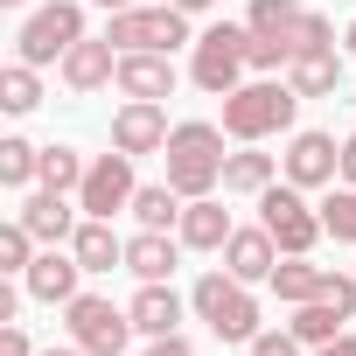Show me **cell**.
I'll list each match as a JSON object with an SVG mask.
<instances>
[{
	"label": "cell",
	"mask_w": 356,
	"mask_h": 356,
	"mask_svg": "<svg viewBox=\"0 0 356 356\" xmlns=\"http://www.w3.org/2000/svg\"><path fill=\"white\" fill-rule=\"evenodd\" d=\"M293 112H300V91L286 77H252V84H238L224 98V133L238 147H259L273 133H293Z\"/></svg>",
	"instance_id": "cell-2"
},
{
	"label": "cell",
	"mask_w": 356,
	"mask_h": 356,
	"mask_svg": "<svg viewBox=\"0 0 356 356\" xmlns=\"http://www.w3.org/2000/svg\"><path fill=\"white\" fill-rule=\"evenodd\" d=\"M182 210H189V196L175 189V182H140V196H133V224L140 231H175Z\"/></svg>",
	"instance_id": "cell-24"
},
{
	"label": "cell",
	"mask_w": 356,
	"mask_h": 356,
	"mask_svg": "<svg viewBox=\"0 0 356 356\" xmlns=\"http://www.w3.org/2000/svg\"><path fill=\"white\" fill-rule=\"evenodd\" d=\"M0 356H35V342H29V328H22V321L0 328Z\"/></svg>",
	"instance_id": "cell-33"
},
{
	"label": "cell",
	"mask_w": 356,
	"mask_h": 356,
	"mask_svg": "<svg viewBox=\"0 0 356 356\" xmlns=\"http://www.w3.org/2000/svg\"><path fill=\"white\" fill-rule=\"evenodd\" d=\"M35 231L15 217V224H0V273H8V280H29V266H35Z\"/></svg>",
	"instance_id": "cell-28"
},
{
	"label": "cell",
	"mask_w": 356,
	"mask_h": 356,
	"mask_svg": "<svg viewBox=\"0 0 356 356\" xmlns=\"http://www.w3.org/2000/svg\"><path fill=\"white\" fill-rule=\"evenodd\" d=\"M231 231H238V224H231V210H224L217 196H196V203L182 210V224H175V238H182L189 252H224Z\"/></svg>",
	"instance_id": "cell-19"
},
{
	"label": "cell",
	"mask_w": 356,
	"mask_h": 356,
	"mask_svg": "<svg viewBox=\"0 0 356 356\" xmlns=\"http://www.w3.org/2000/svg\"><path fill=\"white\" fill-rule=\"evenodd\" d=\"M300 8H307V0H252L245 29H252V35H286V29L300 22Z\"/></svg>",
	"instance_id": "cell-30"
},
{
	"label": "cell",
	"mask_w": 356,
	"mask_h": 356,
	"mask_svg": "<svg viewBox=\"0 0 356 356\" xmlns=\"http://www.w3.org/2000/svg\"><path fill=\"white\" fill-rule=\"evenodd\" d=\"M70 252H77L84 273H119V266H126V238L112 231V217H84L77 238H70Z\"/></svg>",
	"instance_id": "cell-20"
},
{
	"label": "cell",
	"mask_w": 356,
	"mask_h": 356,
	"mask_svg": "<svg viewBox=\"0 0 356 356\" xmlns=\"http://www.w3.org/2000/svg\"><path fill=\"white\" fill-rule=\"evenodd\" d=\"M280 259H286V252H280V238H273L266 224H238V231H231V245H224V273H231V280H245V286H266Z\"/></svg>",
	"instance_id": "cell-13"
},
{
	"label": "cell",
	"mask_w": 356,
	"mask_h": 356,
	"mask_svg": "<svg viewBox=\"0 0 356 356\" xmlns=\"http://www.w3.org/2000/svg\"><path fill=\"white\" fill-rule=\"evenodd\" d=\"M77 280H84V266H77V252H70V245H42V252H35V266H29V280H22V286H29V293H35V300H49V307H70V300H77V293H84V286H77Z\"/></svg>",
	"instance_id": "cell-14"
},
{
	"label": "cell",
	"mask_w": 356,
	"mask_h": 356,
	"mask_svg": "<svg viewBox=\"0 0 356 356\" xmlns=\"http://www.w3.org/2000/svg\"><path fill=\"white\" fill-rule=\"evenodd\" d=\"M286 42H293V56H307V49H328V42H335V29H328V15L300 8V22L286 29Z\"/></svg>",
	"instance_id": "cell-31"
},
{
	"label": "cell",
	"mask_w": 356,
	"mask_h": 356,
	"mask_svg": "<svg viewBox=\"0 0 356 356\" xmlns=\"http://www.w3.org/2000/svg\"><path fill=\"white\" fill-rule=\"evenodd\" d=\"M63 328H70V342L84 349V356H126L133 349V307H119V300H105V293H77L70 307H63Z\"/></svg>",
	"instance_id": "cell-5"
},
{
	"label": "cell",
	"mask_w": 356,
	"mask_h": 356,
	"mask_svg": "<svg viewBox=\"0 0 356 356\" xmlns=\"http://www.w3.org/2000/svg\"><path fill=\"white\" fill-rule=\"evenodd\" d=\"M224 126H210V119H182L168 133V147H161V161H168V182L182 189L189 203L196 196H217L224 189Z\"/></svg>",
	"instance_id": "cell-1"
},
{
	"label": "cell",
	"mask_w": 356,
	"mask_h": 356,
	"mask_svg": "<svg viewBox=\"0 0 356 356\" xmlns=\"http://www.w3.org/2000/svg\"><path fill=\"white\" fill-rule=\"evenodd\" d=\"M342 70H349V63H342V56H335V42H328V49L293 56V63H286V84H293L300 98H328V91H342Z\"/></svg>",
	"instance_id": "cell-22"
},
{
	"label": "cell",
	"mask_w": 356,
	"mask_h": 356,
	"mask_svg": "<svg viewBox=\"0 0 356 356\" xmlns=\"http://www.w3.org/2000/svg\"><path fill=\"white\" fill-rule=\"evenodd\" d=\"M35 175H42V147H29L22 133L0 140V182L8 189H35Z\"/></svg>",
	"instance_id": "cell-27"
},
{
	"label": "cell",
	"mask_w": 356,
	"mask_h": 356,
	"mask_svg": "<svg viewBox=\"0 0 356 356\" xmlns=\"http://www.w3.org/2000/svg\"><path fill=\"white\" fill-rule=\"evenodd\" d=\"M245 70H252V29H245V22H217V29H203V35L189 42V77H196V91L231 98V91L245 84Z\"/></svg>",
	"instance_id": "cell-3"
},
{
	"label": "cell",
	"mask_w": 356,
	"mask_h": 356,
	"mask_svg": "<svg viewBox=\"0 0 356 356\" xmlns=\"http://www.w3.org/2000/svg\"><path fill=\"white\" fill-rule=\"evenodd\" d=\"M42 356H84V349H77V342H70V349H42Z\"/></svg>",
	"instance_id": "cell-40"
},
{
	"label": "cell",
	"mask_w": 356,
	"mask_h": 356,
	"mask_svg": "<svg viewBox=\"0 0 356 356\" xmlns=\"http://www.w3.org/2000/svg\"><path fill=\"white\" fill-rule=\"evenodd\" d=\"M321 231H328L335 245H356V189H349V182H335V189L321 196Z\"/></svg>",
	"instance_id": "cell-29"
},
{
	"label": "cell",
	"mask_w": 356,
	"mask_h": 356,
	"mask_svg": "<svg viewBox=\"0 0 356 356\" xmlns=\"http://www.w3.org/2000/svg\"><path fill=\"white\" fill-rule=\"evenodd\" d=\"M280 175L293 189H335L342 182V140L335 133H293L280 154Z\"/></svg>",
	"instance_id": "cell-10"
},
{
	"label": "cell",
	"mask_w": 356,
	"mask_h": 356,
	"mask_svg": "<svg viewBox=\"0 0 356 356\" xmlns=\"http://www.w3.org/2000/svg\"><path fill=\"white\" fill-rule=\"evenodd\" d=\"M91 8H105V15H126V8H147V0H91Z\"/></svg>",
	"instance_id": "cell-37"
},
{
	"label": "cell",
	"mask_w": 356,
	"mask_h": 356,
	"mask_svg": "<svg viewBox=\"0 0 356 356\" xmlns=\"http://www.w3.org/2000/svg\"><path fill=\"white\" fill-rule=\"evenodd\" d=\"M189 307H196V321H210L217 342H252V335H259V300H252V286L231 280V273H203L196 293H189Z\"/></svg>",
	"instance_id": "cell-4"
},
{
	"label": "cell",
	"mask_w": 356,
	"mask_h": 356,
	"mask_svg": "<svg viewBox=\"0 0 356 356\" xmlns=\"http://www.w3.org/2000/svg\"><path fill=\"white\" fill-rule=\"evenodd\" d=\"M119 49H154V56H175L182 42H196L189 35V15L175 8V0H147V8H126V15H112V29H105Z\"/></svg>",
	"instance_id": "cell-8"
},
{
	"label": "cell",
	"mask_w": 356,
	"mask_h": 356,
	"mask_svg": "<svg viewBox=\"0 0 356 356\" xmlns=\"http://www.w3.org/2000/svg\"><path fill=\"white\" fill-rule=\"evenodd\" d=\"M15 217H22V224H29L42 245H70V238H77V224H84V210H77L63 189H29Z\"/></svg>",
	"instance_id": "cell-15"
},
{
	"label": "cell",
	"mask_w": 356,
	"mask_h": 356,
	"mask_svg": "<svg viewBox=\"0 0 356 356\" xmlns=\"http://www.w3.org/2000/svg\"><path fill=\"white\" fill-rule=\"evenodd\" d=\"M168 133H175V126H168L161 98H126V105L112 112V147H119V154H133V161H140V154H161V147H168Z\"/></svg>",
	"instance_id": "cell-11"
},
{
	"label": "cell",
	"mask_w": 356,
	"mask_h": 356,
	"mask_svg": "<svg viewBox=\"0 0 356 356\" xmlns=\"http://www.w3.org/2000/svg\"><path fill=\"white\" fill-rule=\"evenodd\" d=\"M259 224L280 238V252L286 259H307L328 231H321V203H307V189H293V182H273L266 196H259Z\"/></svg>",
	"instance_id": "cell-7"
},
{
	"label": "cell",
	"mask_w": 356,
	"mask_h": 356,
	"mask_svg": "<svg viewBox=\"0 0 356 356\" xmlns=\"http://www.w3.org/2000/svg\"><path fill=\"white\" fill-rule=\"evenodd\" d=\"M119 91H126V98H175V56L119 49Z\"/></svg>",
	"instance_id": "cell-17"
},
{
	"label": "cell",
	"mask_w": 356,
	"mask_h": 356,
	"mask_svg": "<svg viewBox=\"0 0 356 356\" xmlns=\"http://www.w3.org/2000/svg\"><path fill=\"white\" fill-rule=\"evenodd\" d=\"M77 42H84V0H49V8H35V15L22 22L15 56L35 63V70H49V63H63Z\"/></svg>",
	"instance_id": "cell-6"
},
{
	"label": "cell",
	"mask_w": 356,
	"mask_h": 356,
	"mask_svg": "<svg viewBox=\"0 0 356 356\" xmlns=\"http://www.w3.org/2000/svg\"><path fill=\"white\" fill-rule=\"evenodd\" d=\"M182 238L175 231H133L126 238V273L133 280H175V266H182Z\"/></svg>",
	"instance_id": "cell-16"
},
{
	"label": "cell",
	"mask_w": 356,
	"mask_h": 356,
	"mask_svg": "<svg viewBox=\"0 0 356 356\" xmlns=\"http://www.w3.org/2000/svg\"><path fill=\"white\" fill-rule=\"evenodd\" d=\"M314 356H356V328H342V335H335V342H321Z\"/></svg>",
	"instance_id": "cell-35"
},
{
	"label": "cell",
	"mask_w": 356,
	"mask_h": 356,
	"mask_svg": "<svg viewBox=\"0 0 356 356\" xmlns=\"http://www.w3.org/2000/svg\"><path fill=\"white\" fill-rule=\"evenodd\" d=\"M342 42H349V63H356V22H349V35H342Z\"/></svg>",
	"instance_id": "cell-39"
},
{
	"label": "cell",
	"mask_w": 356,
	"mask_h": 356,
	"mask_svg": "<svg viewBox=\"0 0 356 356\" xmlns=\"http://www.w3.org/2000/svg\"><path fill=\"white\" fill-rule=\"evenodd\" d=\"M342 182H349V189H356V133H349V140H342Z\"/></svg>",
	"instance_id": "cell-36"
},
{
	"label": "cell",
	"mask_w": 356,
	"mask_h": 356,
	"mask_svg": "<svg viewBox=\"0 0 356 356\" xmlns=\"http://www.w3.org/2000/svg\"><path fill=\"white\" fill-rule=\"evenodd\" d=\"M133 196H140V175H133V154H91V168H84V189H77V210L84 217H119V210H133Z\"/></svg>",
	"instance_id": "cell-9"
},
{
	"label": "cell",
	"mask_w": 356,
	"mask_h": 356,
	"mask_svg": "<svg viewBox=\"0 0 356 356\" xmlns=\"http://www.w3.org/2000/svg\"><path fill=\"white\" fill-rule=\"evenodd\" d=\"M0 8H29V0H0Z\"/></svg>",
	"instance_id": "cell-41"
},
{
	"label": "cell",
	"mask_w": 356,
	"mask_h": 356,
	"mask_svg": "<svg viewBox=\"0 0 356 356\" xmlns=\"http://www.w3.org/2000/svg\"><path fill=\"white\" fill-rule=\"evenodd\" d=\"M84 154L77 147H42V175H35V189H63V196H77L84 189Z\"/></svg>",
	"instance_id": "cell-26"
},
{
	"label": "cell",
	"mask_w": 356,
	"mask_h": 356,
	"mask_svg": "<svg viewBox=\"0 0 356 356\" xmlns=\"http://www.w3.org/2000/svg\"><path fill=\"white\" fill-rule=\"evenodd\" d=\"M273 182H280V154H259V147L224 154V196H266Z\"/></svg>",
	"instance_id": "cell-21"
},
{
	"label": "cell",
	"mask_w": 356,
	"mask_h": 356,
	"mask_svg": "<svg viewBox=\"0 0 356 356\" xmlns=\"http://www.w3.org/2000/svg\"><path fill=\"white\" fill-rule=\"evenodd\" d=\"M0 105H8V112H15V119H29V112H35V105H42V70H35V63H22V56H15V63H8V70H0Z\"/></svg>",
	"instance_id": "cell-25"
},
{
	"label": "cell",
	"mask_w": 356,
	"mask_h": 356,
	"mask_svg": "<svg viewBox=\"0 0 356 356\" xmlns=\"http://www.w3.org/2000/svg\"><path fill=\"white\" fill-rule=\"evenodd\" d=\"M140 356H196V342H189V335H154Z\"/></svg>",
	"instance_id": "cell-34"
},
{
	"label": "cell",
	"mask_w": 356,
	"mask_h": 356,
	"mask_svg": "<svg viewBox=\"0 0 356 356\" xmlns=\"http://www.w3.org/2000/svg\"><path fill=\"white\" fill-rule=\"evenodd\" d=\"M300 349H307V342H300L293 328H259V335L245 342V356H300Z\"/></svg>",
	"instance_id": "cell-32"
},
{
	"label": "cell",
	"mask_w": 356,
	"mask_h": 356,
	"mask_svg": "<svg viewBox=\"0 0 356 356\" xmlns=\"http://www.w3.org/2000/svg\"><path fill=\"white\" fill-rule=\"evenodd\" d=\"M175 8H182V15H203V8H210V0H175Z\"/></svg>",
	"instance_id": "cell-38"
},
{
	"label": "cell",
	"mask_w": 356,
	"mask_h": 356,
	"mask_svg": "<svg viewBox=\"0 0 356 356\" xmlns=\"http://www.w3.org/2000/svg\"><path fill=\"white\" fill-rule=\"evenodd\" d=\"M349 321H356V307H349V300H300L286 328H293V335H300L307 349H321V342H335V335H342Z\"/></svg>",
	"instance_id": "cell-23"
},
{
	"label": "cell",
	"mask_w": 356,
	"mask_h": 356,
	"mask_svg": "<svg viewBox=\"0 0 356 356\" xmlns=\"http://www.w3.org/2000/svg\"><path fill=\"white\" fill-rule=\"evenodd\" d=\"M133 328L154 342V335H182V293H175L168 280H140L133 293Z\"/></svg>",
	"instance_id": "cell-18"
},
{
	"label": "cell",
	"mask_w": 356,
	"mask_h": 356,
	"mask_svg": "<svg viewBox=\"0 0 356 356\" xmlns=\"http://www.w3.org/2000/svg\"><path fill=\"white\" fill-rule=\"evenodd\" d=\"M56 77L77 91V98H91V91H105V84H119V42L112 35H84L63 63H56Z\"/></svg>",
	"instance_id": "cell-12"
}]
</instances>
